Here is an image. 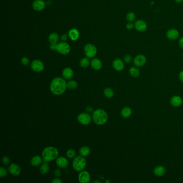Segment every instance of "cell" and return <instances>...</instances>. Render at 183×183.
Here are the masks:
<instances>
[{
    "label": "cell",
    "mask_w": 183,
    "mask_h": 183,
    "mask_svg": "<svg viewBox=\"0 0 183 183\" xmlns=\"http://www.w3.org/2000/svg\"><path fill=\"white\" fill-rule=\"evenodd\" d=\"M67 87L66 82L61 77L55 78L50 84V92L57 96L63 94L66 91Z\"/></svg>",
    "instance_id": "cell-1"
},
{
    "label": "cell",
    "mask_w": 183,
    "mask_h": 183,
    "mask_svg": "<svg viewBox=\"0 0 183 183\" xmlns=\"http://www.w3.org/2000/svg\"><path fill=\"white\" fill-rule=\"evenodd\" d=\"M92 119L96 125H104L108 120V115L104 110L98 108L93 112Z\"/></svg>",
    "instance_id": "cell-2"
},
{
    "label": "cell",
    "mask_w": 183,
    "mask_h": 183,
    "mask_svg": "<svg viewBox=\"0 0 183 183\" xmlns=\"http://www.w3.org/2000/svg\"><path fill=\"white\" fill-rule=\"evenodd\" d=\"M59 151L58 149L54 147H47L45 148L42 153V157L44 161L48 162L54 161L58 158Z\"/></svg>",
    "instance_id": "cell-3"
},
{
    "label": "cell",
    "mask_w": 183,
    "mask_h": 183,
    "mask_svg": "<svg viewBox=\"0 0 183 183\" xmlns=\"http://www.w3.org/2000/svg\"><path fill=\"white\" fill-rule=\"evenodd\" d=\"M87 165V160L82 156H78L74 158L73 162V169L76 171L81 172L83 171Z\"/></svg>",
    "instance_id": "cell-4"
},
{
    "label": "cell",
    "mask_w": 183,
    "mask_h": 183,
    "mask_svg": "<svg viewBox=\"0 0 183 183\" xmlns=\"http://www.w3.org/2000/svg\"><path fill=\"white\" fill-rule=\"evenodd\" d=\"M56 50L61 55H66L71 52V46L66 42H60L57 44Z\"/></svg>",
    "instance_id": "cell-5"
},
{
    "label": "cell",
    "mask_w": 183,
    "mask_h": 183,
    "mask_svg": "<svg viewBox=\"0 0 183 183\" xmlns=\"http://www.w3.org/2000/svg\"><path fill=\"white\" fill-rule=\"evenodd\" d=\"M84 54L89 58H94L97 53L96 46L92 44H87L84 47Z\"/></svg>",
    "instance_id": "cell-6"
},
{
    "label": "cell",
    "mask_w": 183,
    "mask_h": 183,
    "mask_svg": "<svg viewBox=\"0 0 183 183\" xmlns=\"http://www.w3.org/2000/svg\"><path fill=\"white\" fill-rule=\"evenodd\" d=\"M44 67L45 66L44 63L41 60L38 59L34 60L31 63V68L32 70L37 73L42 71L44 69Z\"/></svg>",
    "instance_id": "cell-7"
},
{
    "label": "cell",
    "mask_w": 183,
    "mask_h": 183,
    "mask_svg": "<svg viewBox=\"0 0 183 183\" xmlns=\"http://www.w3.org/2000/svg\"><path fill=\"white\" fill-rule=\"evenodd\" d=\"M77 120L82 125H89L92 121V116L87 113H81L77 116Z\"/></svg>",
    "instance_id": "cell-8"
},
{
    "label": "cell",
    "mask_w": 183,
    "mask_h": 183,
    "mask_svg": "<svg viewBox=\"0 0 183 183\" xmlns=\"http://www.w3.org/2000/svg\"><path fill=\"white\" fill-rule=\"evenodd\" d=\"M134 28L135 29V30L140 32L146 31L148 28L147 24L146 23V22L142 20H137L134 22Z\"/></svg>",
    "instance_id": "cell-9"
},
{
    "label": "cell",
    "mask_w": 183,
    "mask_h": 183,
    "mask_svg": "<svg viewBox=\"0 0 183 183\" xmlns=\"http://www.w3.org/2000/svg\"><path fill=\"white\" fill-rule=\"evenodd\" d=\"M147 62V58L144 55L139 54L133 59L134 65L137 67L143 66Z\"/></svg>",
    "instance_id": "cell-10"
},
{
    "label": "cell",
    "mask_w": 183,
    "mask_h": 183,
    "mask_svg": "<svg viewBox=\"0 0 183 183\" xmlns=\"http://www.w3.org/2000/svg\"><path fill=\"white\" fill-rule=\"evenodd\" d=\"M78 179L81 183H88L91 180V176L87 171H82L79 175Z\"/></svg>",
    "instance_id": "cell-11"
},
{
    "label": "cell",
    "mask_w": 183,
    "mask_h": 183,
    "mask_svg": "<svg viewBox=\"0 0 183 183\" xmlns=\"http://www.w3.org/2000/svg\"><path fill=\"white\" fill-rule=\"evenodd\" d=\"M166 37L168 39L171 40H175L178 39L179 32L178 30L176 29H170L168 30L166 32Z\"/></svg>",
    "instance_id": "cell-12"
},
{
    "label": "cell",
    "mask_w": 183,
    "mask_h": 183,
    "mask_svg": "<svg viewBox=\"0 0 183 183\" xmlns=\"http://www.w3.org/2000/svg\"><path fill=\"white\" fill-rule=\"evenodd\" d=\"M32 8L37 11L43 10L46 7V3L44 0H35L32 3Z\"/></svg>",
    "instance_id": "cell-13"
},
{
    "label": "cell",
    "mask_w": 183,
    "mask_h": 183,
    "mask_svg": "<svg viewBox=\"0 0 183 183\" xmlns=\"http://www.w3.org/2000/svg\"><path fill=\"white\" fill-rule=\"evenodd\" d=\"M112 66L115 70L119 71H122L125 68V64L124 61L119 58L113 60Z\"/></svg>",
    "instance_id": "cell-14"
},
{
    "label": "cell",
    "mask_w": 183,
    "mask_h": 183,
    "mask_svg": "<svg viewBox=\"0 0 183 183\" xmlns=\"http://www.w3.org/2000/svg\"><path fill=\"white\" fill-rule=\"evenodd\" d=\"M8 170L9 172L14 176H18L21 172V168L15 163H13L9 166Z\"/></svg>",
    "instance_id": "cell-15"
},
{
    "label": "cell",
    "mask_w": 183,
    "mask_h": 183,
    "mask_svg": "<svg viewBox=\"0 0 183 183\" xmlns=\"http://www.w3.org/2000/svg\"><path fill=\"white\" fill-rule=\"evenodd\" d=\"M68 34L69 38L71 39V40L75 42L79 39L80 33L79 30L75 28H73L69 30Z\"/></svg>",
    "instance_id": "cell-16"
},
{
    "label": "cell",
    "mask_w": 183,
    "mask_h": 183,
    "mask_svg": "<svg viewBox=\"0 0 183 183\" xmlns=\"http://www.w3.org/2000/svg\"><path fill=\"white\" fill-rule=\"evenodd\" d=\"M56 164L59 168L62 169H65L68 166L69 162L66 158L63 156H61L57 158Z\"/></svg>",
    "instance_id": "cell-17"
},
{
    "label": "cell",
    "mask_w": 183,
    "mask_h": 183,
    "mask_svg": "<svg viewBox=\"0 0 183 183\" xmlns=\"http://www.w3.org/2000/svg\"><path fill=\"white\" fill-rule=\"evenodd\" d=\"M74 75V71L73 69L69 68V67H67L65 68L63 71V77L65 79H71Z\"/></svg>",
    "instance_id": "cell-18"
},
{
    "label": "cell",
    "mask_w": 183,
    "mask_h": 183,
    "mask_svg": "<svg viewBox=\"0 0 183 183\" xmlns=\"http://www.w3.org/2000/svg\"><path fill=\"white\" fill-rule=\"evenodd\" d=\"M92 68L95 70H100L102 67V63L98 58H94L90 62Z\"/></svg>",
    "instance_id": "cell-19"
},
{
    "label": "cell",
    "mask_w": 183,
    "mask_h": 183,
    "mask_svg": "<svg viewBox=\"0 0 183 183\" xmlns=\"http://www.w3.org/2000/svg\"><path fill=\"white\" fill-rule=\"evenodd\" d=\"M171 104L175 107H179L182 104V99L179 96H173L170 100Z\"/></svg>",
    "instance_id": "cell-20"
},
{
    "label": "cell",
    "mask_w": 183,
    "mask_h": 183,
    "mask_svg": "<svg viewBox=\"0 0 183 183\" xmlns=\"http://www.w3.org/2000/svg\"><path fill=\"white\" fill-rule=\"evenodd\" d=\"M48 40L50 44H57L59 40L58 34L55 32L50 33L48 37Z\"/></svg>",
    "instance_id": "cell-21"
},
{
    "label": "cell",
    "mask_w": 183,
    "mask_h": 183,
    "mask_svg": "<svg viewBox=\"0 0 183 183\" xmlns=\"http://www.w3.org/2000/svg\"><path fill=\"white\" fill-rule=\"evenodd\" d=\"M166 172V168L163 166H156L154 170V172L155 175L157 176H162L165 174Z\"/></svg>",
    "instance_id": "cell-22"
},
{
    "label": "cell",
    "mask_w": 183,
    "mask_h": 183,
    "mask_svg": "<svg viewBox=\"0 0 183 183\" xmlns=\"http://www.w3.org/2000/svg\"><path fill=\"white\" fill-rule=\"evenodd\" d=\"M42 162V159L39 156H35L31 158V164L33 166H40Z\"/></svg>",
    "instance_id": "cell-23"
},
{
    "label": "cell",
    "mask_w": 183,
    "mask_h": 183,
    "mask_svg": "<svg viewBox=\"0 0 183 183\" xmlns=\"http://www.w3.org/2000/svg\"><path fill=\"white\" fill-rule=\"evenodd\" d=\"M90 149L87 146H83L80 148L79 150V155L83 157L88 156L90 153Z\"/></svg>",
    "instance_id": "cell-24"
},
{
    "label": "cell",
    "mask_w": 183,
    "mask_h": 183,
    "mask_svg": "<svg viewBox=\"0 0 183 183\" xmlns=\"http://www.w3.org/2000/svg\"><path fill=\"white\" fill-rule=\"evenodd\" d=\"M132 114V110L129 107H125L122 108L121 111V115L124 118H127L131 116Z\"/></svg>",
    "instance_id": "cell-25"
},
{
    "label": "cell",
    "mask_w": 183,
    "mask_h": 183,
    "mask_svg": "<svg viewBox=\"0 0 183 183\" xmlns=\"http://www.w3.org/2000/svg\"><path fill=\"white\" fill-rule=\"evenodd\" d=\"M130 75L133 77H138L140 75V71L135 67H131L129 69Z\"/></svg>",
    "instance_id": "cell-26"
},
{
    "label": "cell",
    "mask_w": 183,
    "mask_h": 183,
    "mask_svg": "<svg viewBox=\"0 0 183 183\" xmlns=\"http://www.w3.org/2000/svg\"><path fill=\"white\" fill-rule=\"evenodd\" d=\"M49 170H50V167H49L48 164H47V162L44 161L40 168V173L42 174V175H45L48 172Z\"/></svg>",
    "instance_id": "cell-27"
},
{
    "label": "cell",
    "mask_w": 183,
    "mask_h": 183,
    "mask_svg": "<svg viewBox=\"0 0 183 183\" xmlns=\"http://www.w3.org/2000/svg\"><path fill=\"white\" fill-rule=\"evenodd\" d=\"M90 61L89 60V58L87 57L82 59L79 62L80 66L82 68H84L87 67L90 65Z\"/></svg>",
    "instance_id": "cell-28"
},
{
    "label": "cell",
    "mask_w": 183,
    "mask_h": 183,
    "mask_svg": "<svg viewBox=\"0 0 183 183\" xmlns=\"http://www.w3.org/2000/svg\"><path fill=\"white\" fill-rule=\"evenodd\" d=\"M67 87L71 90H74L78 87V83L75 81L71 80L67 83Z\"/></svg>",
    "instance_id": "cell-29"
},
{
    "label": "cell",
    "mask_w": 183,
    "mask_h": 183,
    "mask_svg": "<svg viewBox=\"0 0 183 183\" xmlns=\"http://www.w3.org/2000/svg\"><path fill=\"white\" fill-rule=\"evenodd\" d=\"M104 94L105 97H108V98H111L114 96V92L112 89L110 87H107L104 90Z\"/></svg>",
    "instance_id": "cell-30"
},
{
    "label": "cell",
    "mask_w": 183,
    "mask_h": 183,
    "mask_svg": "<svg viewBox=\"0 0 183 183\" xmlns=\"http://www.w3.org/2000/svg\"><path fill=\"white\" fill-rule=\"evenodd\" d=\"M136 19L135 14L133 12H129L126 15V20L129 22L133 23L135 22Z\"/></svg>",
    "instance_id": "cell-31"
},
{
    "label": "cell",
    "mask_w": 183,
    "mask_h": 183,
    "mask_svg": "<svg viewBox=\"0 0 183 183\" xmlns=\"http://www.w3.org/2000/svg\"><path fill=\"white\" fill-rule=\"evenodd\" d=\"M66 155L67 157L69 158H74L76 156V152L74 150L70 149L67 150Z\"/></svg>",
    "instance_id": "cell-32"
},
{
    "label": "cell",
    "mask_w": 183,
    "mask_h": 183,
    "mask_svg": "<svg viewBox=\"0 0 183 183\" xmlns=\"http://www.w3.org/2000/svg\"><path fill=\"white\" fill-rule=\"evenodd\" d=\"M21 63L24 66H28L30 63L29 59L26 57H24L21 59Z\"/></svg>",
    "instance_id": "cell-33"
},
{
    "label": "cell",
    "mask_w": 183,
    "mask_h": 183,
    "mask_svg": "<svg viewBox=\"0 0 183 183\" xmlns=\"http://www.w3.org/2000/svg\"><path fill=\"white\" fill-rule=\"evenodd\" d=\"M7 175V171L3 167L0 168V177L1 178H4Z\"/></svg>",
    "instance_id": "cell-34"
},
{
    "label": "cell",
    "mask_w": 183,
    "mask_h": 183,
    "mask_svg": "<svg viewBox=\"0 0 183 183\" xmlns=\"http://www.w3.org/2000/svg\"><path fill=\"white\" fill-rule=\"evenodd\" d=\"M124 61L125 63H129L132 61V58L131 57V55H130L129 54H127L125 55L124 58Z\"/></svg>",
    "instance_id": "cell-35"
},
{
    "label": "cell",
    "mask_w": 183,
    "mask_h": 183,
    "mask_svg": "<svg viewBox=\"0 0 183 183\" xmlns=\"http://www.w3.org/2000/svg\"><path fill=\"white\" fill-rule=\"evenodd\" d=\"M2 163L4 166H8L10 163V159L9 158V157L7 156H5L4 157H3Z\"/></svg>",
    "instance_id": "cell-36"
},
{
    "label": "cell",
    "mask_w": 183,
    "mask_h": 183,
    "mask_svg": "<svg viewBox=\"0 0 183 183\" xmlns=\"http://www.w3.org/2000/svg\"><path fill=\"white\" fill-rule=\"evenodd\" d=\"M126 28H127V29L131 30H132L134 28V24H133V23L129 22L126 24Z\"/></svg>",
    "instance_id": "cell-37"
},
{
    "label": "cell",
    "mask_w": 183,
    "mask_h": 183,
    "mask_svg": "<svg viewBox=\"0 0 183 183\" xmlns=\"http://www.w3.org/2000/svg\"><path fill=\"white\" fill-rule=\"evenodd\" d=\"M69 38L68 34H63V35L61 36V40L62 42H66Z\"/></svg>",
    "instance_id": "cell-38"
},
{
    "label": "cell",
    "mask_w": 183,
    "mask_h": 183,
    "mask_svg": "<svg viewBox=\"0 0 183 183\" xmlns=\"http://www.w3.org/2000/svg\"><path fill=\"white\" fill-rule=\"evenodd\" d=\"M54 174L55 176L59 177L61 175V172L59 170H56L54 171Z\"/></svg>",
    "instance_id": "cell-39"
},
{
    "label": "cell",
    "mask_w": 183,
    "mask_h": 183,
    "mask_svg": "<svg viewBox=\"0 0 183 183\" xmlns=\"http://www.w3.org/2000/svg\"><path fill=\"white\" fill-rule=\"evenodd\" d=\"M57 44H50V50H56Z\"/></svg>",
    "instance_id": "cell-40"
},
{
    "label": "cell",
    "mask_w": 183,
    "mask_h": 183,
    "mask_svg": "<svg viewBox=\"0 0 183 183\" xmlns=\"http://www.w3.org/2000/svg\"><path fill=\"white\" fill-rule=\"evenodd\" d=\"M52 183H63V181H62L61 179H59V178H55V179H54V180L52 182Z\"/></svg>",
    "instance_id": "cell-41"
},
{
    "label": "cell",
    "mask_w": 183,
    "mask_h": 183,
    "mask_svg": "<svg viewBox=\"0 0 183 183\" xmlns=\"http://www.w3.org/2000/svg\"><path fill=\"white\" fill-rule=\"evenodd\" d=\"M179 45L183 49V37L181 38L179 40Z\"/></svg>",
    "instance_id": "cell-42"
},
{
    "label": "cell",
    "mask_w": 183,
    "mask_h": 183,
    "mask_svg": "<svg viewBox=\"0 0 183 183\" xmlns=\"http://www.w3.org/2000/svg\"><path fill=\"white\" fill-rule=\"evenodd\" d=\"M179 77L180 80L183 83V71L180 72L179 74Z\"/></svg>",
    "instance_id": "cell-43"
},
{
    "label": "cell",
    "mask_w": 183,
    "mask_h": 183,
    "mask_svg": "<svg viewBox=\"0 0 183 183\" xmlns=\"http://www.w3.org/2000/svg\"><path fill=\"white\" fill-rule=\"evenodd\" d=\"M87 112H92V110H93V109L92 108V107H87Z\"/></svg>",
    "instance_id": "cell-44"
},
{
    "label": "cell",
    "mask_w": 183,
    "mask_h": 183,
    "mask_svg": "<svg viewBox=\"0 0 183 183\" xmlns=\"http://www.w3.org/2000/svg\"><path fill=\"white\" fill-rule=\"evenodd\" d=\"M177 3H180L182 2H183V0H174Z\"/></svg>",
    "instance_id": "cell-45"
},
{
    "label": "cell",
    "mask_w": 183,
    "mask_h": 183,
    "mask_svg": "<svg viewBox=\"0 0 183 183\" xmlns=\"http://www.w3.org/2000/svg\"><path fill=\"white\" fill-rule=\"evenodd\" d=\"M93 183H100V181H94V182H93Z\"/></svg>",
    "instance_id": "cell-46"
}]
</instances>
